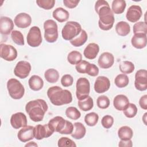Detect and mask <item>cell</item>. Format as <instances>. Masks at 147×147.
Returning a JSON list of instances; mask_svg holds the SVG:
<instances>
[{"mask_svg": "<svg viewBox=\"0 0 147 147\" xmlns=\"http://www.w3.org/2000/svg\"><path fill=\"white\" fill-rule=\"evenodd\" d=\"M95 10L99 17L98 25L100 29L109 30L114 25V14L108 2L104 0H98L95 5Z\"/></svg>", "mask_w": 147, "mask_h": 147, "instance_id": "cell-1", "label": "cell"}, {"mask_svg": "<svg viewBox=\"0 0 147 147\" xmlns=\"http://www.w3.org/2000/svg\"><path fill=\"white\" fill-rule=\"evenodd\" d=\"M48 108L47 102L41 99L29 101L25 106L26 112L30 119L34 122L42 121Z\"/></svg>", "mask_w": 147, "mask_h": 147, "instance_id": "cell-2", "label": "cell"}, {"mask_svg": "<svg viewBox=\"0 0 147 147\" xmlns=\"http://www.w3.org/2000/svg\"><path fill=\"white\" fill-rule=\"evenodd\" d=\"M47 96L51 102L55 106L69 104L72 101L71 92L68 90H63L57 86L48 88Z\"/></svg>", "mask_w": 147, "mask_h": 147, "instance_id": "cell-3", "label": "cell"}, {"mask_svg": "<svg viewBox=\"0 0 147 147\" xmlns=\"http://www.w3.org/2000/svg\"><path fill=\"white\" fill-rule=\"evenodd\" d=\"M82 30V26L79 23L75 21H68L61 30L63 38L65 40L71 41L77 37Z\"/></svg>", "mask_w": 147, "mask_h": 147, "instance_id": "cell-4", "label": "cell"}, {"mask_svg": "<svg viewBox=\"0 0 147 147\" xmlns=\"http://www.w3.org/2000/svg\"><path fill=\"white\" fill-rule=\"evenodd\" d=\"M7 88L9 95L14 99H20L24 95V87L16 79L11 78L7 81Z\"/></svg>", "mask_w": 147, "mask_h": 147, "instance_id": "cell-5", "label": "cell"}, {"mask_svg": "<svg viewBox=\"0 0 147 147\" xmlns=\"http://www.w3.org/2000/svg\"><path fill=\"white\" fill-rule=\"evenodd\" d=\"M57 25L53 20H48L44 23V38L48 42L53 43L56 41L58 38Z\"/></svg>", "mask_w": 147, "mask_h": 147, "instance_id": "cell-6", "label": "cell"}, {"mask_svg": "<svg viewBox=\"0 0 147 147\" xmlns=\"http://www.w3.org/2000/svg\"><path fill=\"white\" fill-rule=\"evenodd\" d=\"M76 95L78 99H83L89 95L90 92V84L87 78H79L76 82Z\"/></svg>", "mask_w": 147, "mask_h": 147, "instance_id": "cell-7", "label": "cell"}, {"mask_svg": "<svg viewBox=\"0 0 147 147\" xmlns=\"http://www.w3.org/2000/svg\"><path fill=\"white\" fill-rule=\"evenodd\" d=\"M28 44L32 47H37L42 42V36L40 28L34 26L30 28L26 37Z\"/></svg>", "mask_w": 147, "mask_h": 147, "instance_id": "cell-8", "label": "cell"}, {"mask_svg": "<svg viewBox=\"0 0 147 147\" xmlns=\"http://www.w3.org/2000/svg\"><path fill=\"white\" fill-rule=\"evenodd\" d=\"M0 56L6 61H11L17 58V51L16 49L11 45L1 44Z\"/></svg>", "mask_w": 147, "mask_h": 147, "instance_id": "cell-9", "label": "cell"}, {"mask_svg": "<svg viewBox=\"0 0 147 147\" xmlns=\"http://www.w3.org/2000/svg\"><path fill=\"white\" fill-rule=\"evenodd\" d=\"M31 71V65L27 61H18L14 69V75L20 79H25L29 75Z\"/></svg>", "mask_w": 147, "mask_h": 147, "instance_id": "cell-10", "label": "cell"}, {"mask_svg": "<svg viewBox=\"0 0 147 147\" xmlns=\"http://www.w3.org/2000/svg\"><path fill=\"white\" fill-rule=\"evenodd\" d=\"M134 86L137 90L141 91L147 89V71L146 69H139L136 72Z\"/></svg>", "mask_w": 147, "mask_h": 147, "instance_id": "cell-11", "label": "cell"}, {"mask_svg": "<svg viewBox=\"0 0 147 147\" xmlns=\"http://www.w3.org/2000/svg\"><path fill=\"white\" fill-rule=\"evenodd\" d=\"M48 126V124L37 125L34 127V135L36 140H40L45 138H48L53 133Z\"/></svg>", "mask_w": 147, "mask_h": 147, "instance_id": "cell-12", "label": "cell"}, {"mask_svg": "<svg viewBox=\"0 0 147 147\" xmlns=\"http://www.w3.org/2000/svg\"><path fill=\"white\" fill-rule=\"evenodd\" d=\"M10 124L15 129L25 127L27 125V118L26 115L21 112L13 114L10 118Z\"/></svg>", "mask_w": 147, "mask_h": 147, "instance_id": "cell-13", "label": "cell"}, {"mask_svg": "<svg viewBox=\"0 0 147 147\" xmlns=\"http://www.w3.org/2000/svg\"><path fill=\"white\" fill-rule=\"evenodd\" d=\"M110 87L109 79L104 76H98L94 83V90L96 92L101 94L109 90Z\"/></svg>", "mask_w": 147, "mask_h": 147, "instance_id": "cell-14", "label": "cell"}, {"mask_svg": "<svg viewBox=\"0 0 147 147\" xmlns=\"http://www.w3.org/2000/svg\"><path fill=\"white\" fill-rule=\"evenodd\" d=\"M142 15L141 7L138 5H132L130 6L126 12V17L131 22H137Z\"/></svg>", "mask_w": 147, "mask_h": 147, "instance_id": "cell-15", "label": "cell"}, {"mask_svg": "<svg viewBox=\"0 0 147 147\" xmlns=\"http://www.w3.org/2000/svg\"><path fill=\"white\" fill-rule=\"evenodd\" d=\"M114 63V57L110 52H103L98 59L99 66L103 69H107L112 67Z\"/></svg>", "mask_w": 147, "mask_h": 147, "instance_id": "cell-16", "label": "cell"}, {"mask_svg": "<svg viewBox=\"0 0 147 147\" xmlns=\"http://www.w3.org/2000/svg\"><path fill=\"white\" fill-rule=\"evenodd\" d=\"M18 138L22 142H26L34 138V127L26 126L20 129L17 134Z\"/></svg>", "mask_w": 147, "mask_h": 147, "instance_id": "cell-17", "label": "cell"}, {"mask_svg": "<svg viewBox=\"0 0 147 147\" xmlns=\"http://www.w3.org/2000/svg\"><path fill=\"white\" fill-rule=\"evenodd\" d=\"M14 22L18 28H26L30 25L32 18L27 13H21L15 17Z\"/></svg>", "mask_w": 147, "mask_h": 147, "instance_id": "cell-18", "label": "cell"}, {"mask_svg": "<svg viewBox=\"0 0 147 147\" xmlns=\"http://www.w3.org/2000/svg\"><path fill=\"white\" fill-rule=\"evenodd\" d=\"M14 28L12 20L7 17L2 16L0 18V32L2 34L8 35L11 33Z\"/></svg>", "mask_w": 147, "mask_h": 147, "instance_id": "cell-19", "label": "cell"}, {"mask_svg": "<svg viewBox=\"0 0 147 147\" xmlns=\"http://www.w3.org/2000/svg\"><path fill=\"white\" fill-rule=\"evenodd\" d=\"M48 124L52 130L59 133L64 127L65 120L62 117L56 116L51 119Z\"/></svg>", "mask_w": 147, "mask_h": 147, "instance_id": "cell-20", "label": "cell"}, {"mask_svg": "<svg viewBox=\"0 0 147 147\" xmlns=\"http://www.w3.org/2000/svg\"><path fill=\"white\" fill-rule=\"evenodd\" d=\"M146 34H134L131 40L132 45L137 49H142L146 46Z\"/></svg>", "mask_w": 147, "mask_h": 147, "instance_id": "cell-21", "label": "cell"}, {"mask_svg": "<svg viewBox=\"0 0 147 147\" xmlns=\"http://www.w3.org/2000/svg\"><path fill=\"white\" fill-rule=\"evenodd\" d=\"M99 52V47L96 43H90L84 50L83 55L88 59L92 60L96 58Z\"/></svg>", "mask_w": 147, "mask_h": 147, "instance_id": "cell-22", "label": "cell"}, {"mask_svg": "<svg viewBox=\"0 0 147 147\" xmlns=\"http://www.w3.org/2000/svg\"><path fill=\"white\" fill-rule=\"evenodd\" d=\"M129 103V100L127 97L123 94H119L115 96L113 100V105L114 107L119 110H123Z\"/></svg>", "mask_w": 147, "mask_h": 147, "instance_id": "cell-23", "label": "cell"}, {"mask_svg": "<svg viewBox=\"0 0 147 147\" xmlns=\"http://www.w3.org/2000/svg\"><path fill=\"white\" fill-rule=\"evenodd\" d=\"M28 84L30 88L33 91L40 90L44 86V81L38 75H32L28 80Z\"/></svg>", "mask_w": 147, "mask_h": 147, "instance_id": "cell-24", "label": "cell"}, {"mask_svg": "<svg viewBox=\"0 0 147 147\" xmlns=\"http://www.w3.org/2000/svg\"><path fill=\"white\" fill-rule=\"evenodd\" d=\"M53 17L59 22H63L68 20L69 17L68 11L62 7L56 8L52 13Z\"/></svg>", "mask_w": 147, "mask_h": 147, "instance_id": "cell-25", "label": "cell"}, {"mask_svg": "<svg viewBox=\"0 0 147 147\" xmlns=\"http://www.w3.org/2000/svg\"><path fill=\"white\" fill-rule=\"evenodd\" d=\"M74 131L71 133V136L76 140L83 138L86 133L85 126L81 122H75L74 124Z\"/></svg>", "mask_w": 147, "mask_h": 147, "instance_id": "cell-26", "label": "cell"}, {"mask_svg": "<svg viewBox=\"0 0 147 147\" xmlns=\"http://www.w3.org/2000/svg\"><path fill=\"white\" fill-rule=\"evenodd\" d=\"M115 31L121 36H126L130 32L129 24L125 21L118 22L115 25Z\"/></svg>", "mask_w": 147, "mask_h": 147, "instance_id": "cell-27", "label": "cell"}, {"mask_svg": "<svg viewBox=\"0 0 147 147\" xmlns=\"http://www.w3.org/2000/svg\"><path fill=\"white\" fill-rule=\"evenodd\" d=\"M88 39V36L84 30H82L80 34L70 41V43L74 47H79L84 45Z\"/></svg>", "mask_w": 147, "mask_h": 147, "instance_id": "cell-28", "label": "cell"}, {"mask_svg": "<svg viewBox=\"0 0 147 147\" xmlns=\"http://www.w3.org/2000/svg\"><path fill=\"white\" fill-rule=\"evenodd\" d=\"M78 105L80 110L84 111H87L92 109L94 106L93 99L88 95L83 99L79 100Z\"/></svg>", "mask_w": 147, "mask_h": 147, "instance_id": "cell-29", "label": "cell"}, {"mask_svg": "<svg viewBox=\"0 0 147 147\" xmlns=\"http://www.w3.org/2000/svg\"><path fill=\"white\" fill-rule=\"evenodd\" d=\"M126 6V1L124 0H114L111 5V10L116 14H120L124 12Z\"/></svg>", "mask_w": 147, "mask_h": 147, "instance_id": "cell-30", "label": "cell"}, {"mask_svg": "<svg viewBox=\"0 0 147 147\" xmlns=\"http://www.w3.org/2000/svg\"><path fill=\"white\" fill-rule=\"evenodd\" d=\"M118 136L121 140H130L133 137V131L130 127L123 126L118 129Z\"/></svg>", "mask_w": 147, "mask_h": 147, "instance_id": "cell-31", "label": "cell"}, {"mask_svg": "<svg viewBox=\"0 0 147 147\" xmlns=\"http://www.w3.org/2000/svg\"><path fill=\"white\" fill-rule=\"evenodd\" d=\"M46 80L50 83H55L57 82L59 78V72L54 68L48 69L44 74Z\"/></svg>", "mask_w": 147, "mask_h": 147, "instance_id": "cell-32", "label": "cell"}, {"mask_svg": "<svg viewBox=\"0 0 147 147\" xmlns=\"http://www.w3.org/2000/svg\"><path fill=\"white\" fill-rule=\"evenodd\" d=\"M115 84L118 88H123L127 86L129 83V79L128 76L124 74H119L118 75L114 80Z\"/></svg>", "mask_w": 147, "mask_h": 147, "instance_id": "cell-33", "label": "cell"}, {"mask_svg": "<svg viewBox=\"0 0 147 147\" xmlns=\"http://www.w3.org/2000/svg\"><path fill=\"white\" fill-rule=\"evenodd\" d=\"M82 60V54L76 51H73L69 53L67 56L68 61L72 65H76Z\"/></svg>", "mask_w": 147, "mask_h": 147, "instance_id": "cell-34", "label": "cell"}, {"mask_svg": "<svg viewBox=\"0 0 147 147\" xmlns=\"http://www.w3.org/2000/svg\"><path fill=\"white\" fill-rule=\"evenodd\" d=\"M119 70L123 74H129L132 73L135 68L134 64L129 61H122L119 65Z\"/></svg>", "mask_w": 147, "mask_h": 147, "instance_id": "cell-35", "label": "cell"}, {"mask_svg": "<svg viewBox=\"0 0 147 147\" xmlns=\"http://www.w3.org/2000/svg\"><path fill=\"white\" fill-rule=\"evenodd\" d=\"M99 116L94 112L86 114L84 117V121L89 126H94L96 125L98 122Z\"/></svg>", "mask_w": 147, "mask_h": 147, "instance_id": "cell-36", "label": "cell"}, {"mask_svg": "<svg viewBox=\"0 0 147 147\" xmlns=\"http://www.w3.org/2000/svg\"><path fill=\"white\" fill-rule=\"evenodd\" d=\"M65 115L66 116L72 120L78 119L80 116V112L78 110V109L75 107H69L65 110Z\"/></svg>", "mask_w": 147, "mask_h": 147, "instance_id": "cell-37", "label": "cell"}, {"mask_svg": "<svg viewBox=\"0 0 147 147\" xmlns=\"http://www.w3.org/2000/svg\"><path fill=\"white\" fill-rule=\"evenodd\" d=\"M11 37L15 44L18 45H24V38L22 33L18 30H13L11 33Z\"/></svg>", "mask_w": 147, "mask_h": 147, "instance_id": "cell-38", "label": "cell"}, {"mask_svg": "<svg viewBox=\"0 0 147 147\" xmlns=\"http://www.w3.org/2000/svg\"><path fill=\"white\" fill-rule=\"evenodd\" d=\"M124 115L129 118H133L137 113V107L135 104L129 103L126 108L123 110Z\"/></svg>", "mask_w": 147, "mask_h": 147, "instance_id": "cell-39", "label": "cell"}, {"mask_svg": "<svg viewBox=\"0 0 147 147\" xmlns=\"http://www.w3.org/2000/svg\"><path fill=\"white\" fill-rule=\"evenodd\" d=\"M133 33H147V25L146 22L140 21L134 24L133 25Z\"/></svg>", "mask_w": 147, "mask_h": 147, "instance_id": "cell-40", "label": "cell"}, {"mask_svg": "<svg viewBox=\"0 0 147 147\" xmlns=\"http://www.w3.org/2000/svg\"><path fill=\"white\" fill-rule=\"evenodd\" d=\"M37 5L45 9V10H50L52 9L55 4V0H37L36 1Z\"/></svg>", "mask_w": 147, "mask_h": 147, "instance_id": "cell-41", "label": "cell"}, {"mask_svg": "<svg viewBox=\"0 0 147 147\" xmlns=\"http://www.w3.org/2000/svg\"><path fill=\"white\" fill-rule=\"evenodd\" d=\"M96 104L99 108L105 109L110 106V100L106 95H101L97 98Z\"/></svg>", "mask_w": 147, "mask_h": 147, "instance_id": "cell-42", "label": "cell"}, {"mask_svg": "<svg viewBox=\"0 0 147 147\" xmlns=\"http://www.w3.org/2000/svg\"><path fill=\"white\" fill-rule=\"evenodd\" d=\"M58 146L59 147H75L76 146V144L74 141H72L71 139L68 138V137H61L59 140L57 142Z\"/></svg>", "mask_w": 147, "mask_h": 147, "instance_id": "cell-43", "label": "cell"}, {"mask_svg": "<svg viewBox=\"0 0 147 147\" xmlns=\"http://www.w3.org/2000/svg\"><path fill=\"white\" fill-rule=\"evenodd\" d=\"M101 123L105 128L110 129L114 123V118L111 115H106L102 118Z\"/></svg>", "mask_w": 147, "mask_h": 147, "instance_id": "cell-44", "label": "cell"}, {"mask_svg": "<svg viewBox=\"0 0 147 147\" xmlns=\"http://www.w3.org/2000/svg\"><path fill=\"white\" fill-rule=\"evenodd\" d=\"M74 82L73 77L69 74H65L63 75L61 79V83L63 87L71 86Z\"/></svg>", "mask_w": 147, "mask_h": 147, "instance_id": "cell-45", "label": "cell"}, {"mask_svg": "<svg viewBox=\"0 0 147 147\" xmlns=\"http://www.w3.org/2000/svg\"><path fill=\"white\" fill-rule=\"evenodd\" d=\"M89 63H90L89 62L85 60L81 61L80 63L77 64L75 66L76 71L80 74H86L87 68Z\"/></svg>", "mask_w": 147, "mask_h": 147, "instance_id": "cell-46", "label": "cell"}, {"mask_svg": "<svg viewBox=\"0 0 147 147\" xmlns=\"http://www.w3.org/2000/svg\"><path fill=\"white\" fill-rule=\"evenodd\" d=\"M86 74L91 76H96L99 74V69L96 65L89 63Z\"/></svg>", "mask_w": 147, "mask_h": 147, "instance_id": "cell-47", "label": "cell"}, {"mask_svg": "<svg viewBox=\"0 0 147 147\" xmlns=\"http://www.w3.org/2000/svg\"><path fill=\"white\" fill-rule=\"evenodd\" d=\"M74 131V125L73 124L65 120V126L63 128V129L59 132V133L61 134H71Z\"/></svg>", "mask_w": 147, "mask_h": 147, "instance_id": "cell-48", "label": "cell"}, {"mask_svg": "<svg viewBox=\"0 0 147 147\" xmlns=\"http://www.w3.org/2000/svg\"><path fill=\"white\" fill-rule=\"evenodd\" d=\"M79 2L80 1L78 0H64L63 3L69 9H74L78 6Z\"/></svg>", "mask_w": 147, "mask_h": 147, "instance_id": "cell-49", "label": "cell"}, {"mask_svg": "<svg viewBox=\"0 0 147 147\" xmlns=\"http://www.w3.org/2000/svg\"><path fill=\"white\" fill-rule=\"evenodd\" d=\"M139 105L142 109L147 110V95H144L140 98Z\"/></svg>", "mask_w": 147, "mask_h": 147, "instance_id": "cell-50", "label": "cell"}, {"mask_svg": "<svg viewBox=\"0 0 147 147\" xmlns=\"http://www.w3.org/2000/svg\"><path fill=\"white\" fill-rule=\"evenodd\" d=\"M119 146H122V147H131L133 146L132 141L131 139L130 140H121V141L119 142L118 144Z\"/></svg>", "mask_w": 147, "mask_h": 147, "instance_id": "cell-51", "label": "cell"}, {"mask_svg": "<svg viewBox=\"0 0 147 147\" xmlns=\"http://www.w3.org/2000/svg\"><path fill=\"white\" fill-rule=\"evenodd\" d=\"M25 146H37V144L34 142V141H32V142H30L28 144H26Z\"/></svg>", "mask_w": 147, "mask_h": 147, "instance_id": "cell-52", "label": "cell"}, {"mask_svg": "<svg viewBox=\"0 0 147 147\" xmlns=\"http://www.w3.org/2000/svg\"><path fill=\"white\" fill-rule=\"evenodd\" d=\"M146 114H147V113H145L144 114V117H142V119H143L144 123V124H145V125H147V124H146Z\"/></svg>", "mask_w": 147, "mask_h": 147, "instance_id": "cell-53", "label": "cell"}]
</instances>
